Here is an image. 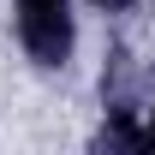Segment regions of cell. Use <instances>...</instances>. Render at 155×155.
<instances>
[{
    "label": "cell",
    "instance_id": "cell-1",
    "mask_svg": "<svg viewBox=\"0 0 155 155\" xmlns=\"http://www.w3.org/2000/svg\"><path fill=\"white\" fill-rule=\"evenodd\" d=\"M18 42L36 66L72 60V0H18Z\"/></svg>",
    "mask_w": 155,
    "mask_h": 155
},
{
    "label": "cell",
    "instance_id": "cell-3",
    "mask_svg": "<svg viewBox=\"0 0 155 155\" xmlns=\"http://www.w3.org/2000/svg\"><path fill=\"white\" fill-rule=\"evenodd\" d=\"M137 149H149V155H155V114H149V125L137 131Z\"/></svg>",
    "mask_w": 155,
    "mask_h": 155
},
{
    "label": "cell",
    "instance_id": "cell-2",
    "mask_svg": "<svg viewBox=\"0 0 155 155\" xmlns=\"http://www.w3.org/2000/svg\"><path fill=\"white\" fill-rule=\"evenodd\" d=\"M90 6H96V12H131L137 0H90Z\"/></svg>",
    "mask_w": 155,
    "mask_h": 155
}]
</instances>
